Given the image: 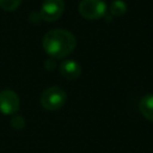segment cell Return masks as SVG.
Segmentation results:
<instances>
[{"label": "cell", "instance_id": "obj_5", "mask_svg": "<svg viewBox=\"0 0 153 153\" xmlns=\"http://www.w3.org/2000/svg\"><path fill=\"white\" fill-rule=\"evenodd\" d=\"M20 100L16 92L4 90L0 92V112L4 115H13L19 110Z\"/></svg>", "mask_w": 153, "mask_h": 153}, {"label": "cell", "instance_id": "obj_9", "mask_svg": "<svg viewBox=\"0 0 153 153\" xmlns=\"http://www.w3.org/2000/svg\"><path fill=\"white\" fill-rule=\"evenodd\" d=\"M20 4H22V0H0V7L7 12L17 10Z\"/></svg>", "mask_w": 153, "mask_h": 153}, {"label": "cell", "instance_id": "obj_3", "mask_svg": "<svg viewBox=\"0 0 153 153\" xmlns=\"http://www.w3.org/2000/svg\"><path fill=\"white\" fill-rule=\"evenodd\" d=\"M106 5L103 0H81L79 4V13L85 19L96 20L105 16Z\"/></svg>", "mask_w": 153, "mask_h": 153}, {"label": "cell", "instance_id": "obj_2", "mask_svg": "<svg viewBox=\"0 0 153 153\" xmlns=\"http://www.w3.org/2000/svg\"><path fill=\"white\" fill-rule=\"evenodd\" d=\"M66 92L59 86H51L41 94V105L47 110H57L66 103Z\"/></svg>", "mask_w": 153, "mask_h": 153}, {"label": "cell", "instance_id": "obj_8", "mask_svg": "<svg viewBox=\"0 0 153 153\" xmlns=\"http://www.w3.org/2000/svg\"><path fill=\"white\" fill-rule=\"evenodd\" d=\"M127 12V5L123 0H114L110 4V13L114 17H121Z\"/></svg>", "mask_w": 153, "mask_h": 153}, {"label": "cell", "instance_id": "obj_4", "mask_svg": "<svg viewBox=\"0 0 153 153\" xmlns=\"http://www.w3.org/2000/svg\"><path fill=\"white\" fill-rule=\"evenodd\" d=\"M65 11V1L63 0H44L39 16L45 22H55L57 20Z\"/></svg>", "mask_w": 153, "mask_h": 153}, {"label": "cell", "instance_id": "obj_6", "mask_svg": "<svg viewBox=\"0 0 153 153\" xmlns=\"http://www.w3.org/2000/svg\"><path fill=\"white\" fill-rule=\"evenodd\" d=\"M60 72L61 74L68 79V80H74L78 79L81 74V67L78 62L73 61V60H67L63 61L60 66Z\"/></svg>", "mask_w": 153, "mask_h": 153}, {"label": "cell", "instance_id": "obj_7", "mask_svg": "<svg viewBox=\"0 0 153 153\" xmlns=\"http://www.w3.org/2000/svg\"><path fill=\"white\" fill-rule=\"evenodd\" d=\"M139 109L141 115L149 120L153 121V94H146L141 98L140 103H139Z\"/></svg>", "mask_w": 153, "mask_h": 153}, {"label": "cell", "instance_id": "obj_1", "mask_svg": "<svg viewBox=\"0 0 153 153\" xmlns=\"http://www.w3.org/2000/svg\"><path fill=\"white\" fill-rule=\"evenodd\" d=\"M42 45L44 51L49 56L61 59L66 57L74 50L76 45V39L72 32L63 29H55L48 31L44 35L42 39Z\"/></svg>", "mask_w": 153, "mask_h": 153}]
</instances>
